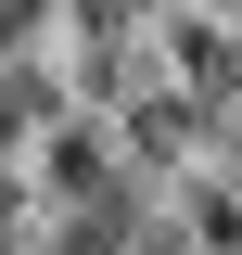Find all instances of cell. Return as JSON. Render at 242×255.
I'll return each mask as SVG.
<instances>
[{"instance_id": "cell-1", "label": "cell", "mask_w": 242, "mask_h": 255, "mask_svg": "<svg viewBox=\"0 0 242 255\" xmlns=\"http://www.w3.org/2000/svg\"><path fill=\"white\" fill-rule=\"evenodd\" d=\"M179 243H191V255H242V191H230V179H191Z\"/></svg>"}, {"instance_id": "cell-2", "label": "cell", "mask_w": 242, "mask_h": 255, "mask_svg": "<svg viewBox=\"0 0 242 255\" xmlns=\"http://www.w3.org/2000/svg\"><path fill=\"white\" fill-rule=\"evenodd\" d=\"M51 13L64 0H0V51H13V38H51Z\"/></svg>"}]
</instances>
